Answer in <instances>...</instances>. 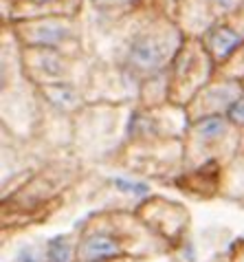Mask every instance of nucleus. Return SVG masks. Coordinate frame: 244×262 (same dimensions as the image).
I'll use <instances>...</instances> for the list:
<instances>
[{"label": "nucleus", "instance_id": "423d86ee", "mask_svg": "<svg viewBox=\"0 0 244 262\" xmlns=\"http://www.w3.org/2000/svg\"><path fill=\"white\" fill-rule=\"evenodd\" d=\"M77 243H80V227L42 240L44 262H77Z\"/></svg>", "mask_w": 244, "mask_h": 262}, {"label": "nucleus", "instance_id": "9d476101", "mask_svg": "<svg viewBox=\"0 0 244 262\" xmlns=\"http://www.w3.org/2000/svg\"><path fill=\"white\" fill-rule=\"evenodd\" d=\"M225 117H227L229 121H231L238 130H242V128H244V91L240 93L238 97L233 99V104L227 108Z\"/></svg>", "mask_w": 244, "mask_h": 262}, {"label": "nucleus", "instance_id": "f8f14e48", "mask_svg": "<svg viewBox=\"0 0 244 262\" xmlns=\"http://www.w3.org/2000/svg\"><path fill=\"white\" fill-rule=\"evenodd\" d=\"M108 262H178V260L174 258V253H169V256L150 258V260H108Z\"/></svg>", "mask_w": 244, "mask_h": 262}, {"label": "nucleus", "instance_id": "1a4fd4ad", "mask_svg": "<svg viewBox=\"0 0 244 262\" xmlns=\"http://www.w3.org/2000/svg\"><path fill=\"white\" fill-rule=\"evenodd\" d=\"M108 183L114 187V192L126 194V196H130V199H134V201H145V199L152 196V187H150V183H145V181H141V179L112 177Z\"/></svg>", "mask_w": 244, "mask_h": 262}, {"label": "nucleus", "instance_id": "20e7f679", "mask_svg": "<svg viewBox=\"0 0 244 262\" xmlns=\"http://www.w3.org/2000/svg\"><path fill=\"white\" fill-rule=\"evenodd\" d=\"M172 51H174V47L167 40V35L148 29V31L136 33L130 40L126 51V64L134 75L154 77L167 64Z\"/></svg>", "mask_w": 244, "mask_h": 262}, {"label": "nucleus", "instance_id": "ddd939ff", "mask_svg": "<svg viewBox=\"0 0 244 262\" xmlns=\"http://www.w3.org/2000/svg\"><path fill=\"white\" fill-rule=\"evenodd\" d=\"M209 3L220 11H231L235 7V0H209Z\"/></svg>", "mask_w": 244, "mask_h": 262}, {"label": "nucleus", "instance_id": "0eeeda50", "mask_svg": "<svg viewBox=\"0 0 244 262\" xmlns=\"http://www.w3.org/2000/svg\"><path fill=\"white\" fill-rule=\"evenodd\" d=\"M205 40H207V49H209V53L216 62L227 60L242 45V35L233 31L231 27H213Z\"/></svg>", "mask_w": 244, "mask_h": 262}, {"label": "nucleus", "instance_id": "f257e3e1", "mask_svg": "<svg viewBox=\"0 0 244 262\" xmlns=\"http://www.w3.org/2000/svg\"><path fill=\"white\" fill-rule=\"evenodd\" d=\"M172 247L128 212H102L80 225L77 262L150 260L169 256Z\"/></svg>", "mask_w": 244, "mask_h": 262}, {"label": "nucleus", "instance_id": "4468645a", "mask_svg": "<svg viewBox=\"0 0 244 262\" xmlns=\"http://www.w3.org/2000/svg\"><path fill=\"white\" fill-rule=\"evenodd\" d=\"M35 5H51V3H57V0H31Z\"/></svg>", "mask_w": 244, "mask_h": 262}, {"label": "nucleus", "instance_id": "6e6552de", "mask_svg": "<svg viewBox=\"0 0 244 262\" xmlns=\"http://www.w3.org/2000/svg\"><path fill=\"white\" fill-rule=\"evenodd\" d=\"M42 93H44L48 104H51L55 111H60V113H73V111H77V108L82 106V95L66 82L44 84Z\"/></svg>", "mask_w": 244, "mask_h": 262}, {"label": "nucleus", "instance_id": "7ed1b4c3", "mask_svg": "<svg viewBox=\"0 0 244 262\" xmlns=\"http://www.w3.org/2000/svg\"><path fill=\"white\" fill-rule=\"evenodd\" d=\"M136 214H139V218L156 236H161L165 243L172 247V251H176L178 247L185 243L189 214L183 205L159 199V196H150V199L141 203Z\"/></svg>", "mask_w": 244, "mask_h": 262}, {"label": "nucleus", "instance_id": "2eb2a0df", "mask_svg": "<svg viewBox=\"0 0 244 262\" xmlns=\"http://www.w3.org/2000/svg\"><path fill=\"white\" fill-rule=\"evenodd\" d=\"M211 262H229V260H227V253H225V256H216Z\"/></svg>", "mask_w": 244, "mask_h": 262}, {"label": "nucleus", "instance_id": "f03ea898", "mask_svg": "<svg viewBox=\"0 0 244 262\" xmlns=\"http://www.w3.org/2000/svg\"><path fill=\"white\" fill-rule=\"evenodd\" d=\"M240 130L229 121L225 115H211L196 121H189L185 130V145H183V161L185 165L203 167L209 163H218L225 157H231L240 143Z\"/></svg>", "mask_w": 244, "mask_h": 262}, {"label": "nucleus", "instance_id": "39448f33", "mask_svg": "<svg viewBox=\"0 0 244 262\" xmlns=\"http://www.w3.org/2000/svg\"><path fill=\"white\" fill-rule=\"evenodd\" d=\"M68 38H70V27L62 23V20H40V23L29 25L25 31V40L38 49L55 47Z\"/></svg>", "mask_w": 244, "mask_h": 262}, {"label": "nucleus", "instance_id": "9b49d317", "mask_svg": "<svg viewBox=\"0 0 244 262\" xmlns=\"http://www.w3.org/2000/svg\"><path fill=\"white\" fill-rule=\"evenodd\" d=\"M229 262H244V238H238L227 251Z\"/></svg>", "mask_w": 244, "mask_h": 262}]
</instances>
